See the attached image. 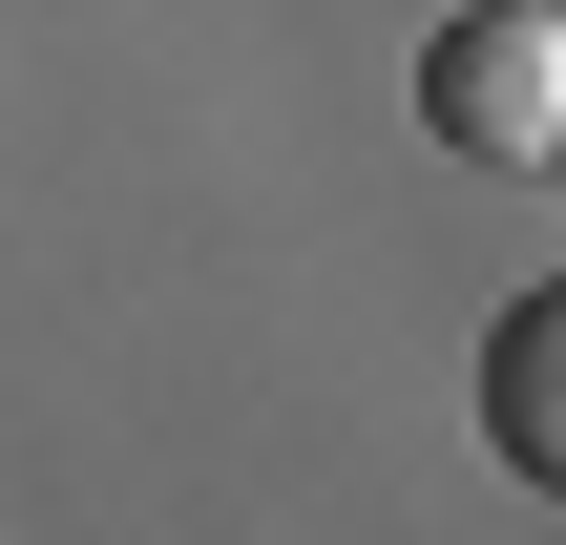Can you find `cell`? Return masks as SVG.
Here are the masks:
<instances>
[{
	"label": "cell",
	"instance_id": "6da1fadb",
	"mask_svg": "<svg viewBox=\"0 0 566 545\" xmlns=\"http://www.w3.org/2000/svg\"><path fill=\"white\" fill-rule=\"evenodd\" d=\"M420 126H441L462 168H566V21L546 0H462V21L420 42Z\"/></svg>",
	"mask_w": 566,
	"mask_h": 545
},
{
	"label": "cell",
	"instance_id": "7a4b0ae2",
	"mask_svg": "<svg viewBox=\"0 0 566 545\" xmlns=\"http://www.w3.org/2000/svg\"><path fill=\"white\" fill-rule=\"evenodd\" d=\"M483 441H504L525 483H566V273L483 315Z\"/></svg>",
	"mask_w": 566,
	"mask_h": 545
}]
</instances>
